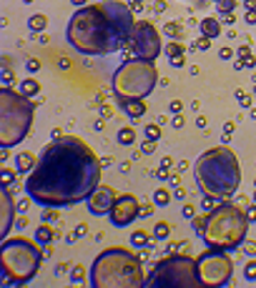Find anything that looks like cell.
<instances>
[{"mask_svg": "<svg viewBox=\"0 0 256 288\" xmlns=\"http://www.w3.org/2000/svg\"><path fill=\"white\" fill-rule=\"evenodd\" d=\"M101 186V160L91 145L76 136H63L43 148L35 168L25 178V193L43 208H65Z\"/></svg>", "mask_w": 256, "mask_h": 288, "instance_id": "6da1fadb", "label": "cell"}, {"mask_svg": "<svg viewBox=\"0 0 256 288\" xmlns=\"http://www.w3.org/2000/svg\"><path fill=\"white\" fill-rule=\"evenodd\" d=\"M133 30L136 20L131 8L121 0H103L73 13L65 38L76 53L101 58L123 50L131 43Z\"/></svg>", "mask_w": 256, "mask_h": 288, "instance_id": "7a4b0ae2", "label": "cell"}, {"mask_svg": "<svg viewBox=\"0 0 256 288\" xmlns=\"http://www.w3.org/2000/svg\"><path fill=\"white\" fill-rule=\"evenodd\" d=\"M194 176H196L199 191L206 198H213L216 203L229 200L241 183L239 160H236L234 150L226 145H216V148L201 153L196 160Z\"/></svg>", "mask_w": 256, "mask_h": 288, "instance_id": "3957f363", "label": "cell"}, {"mask_svg": "<svg viewBox=\"0 0 256 288\" xmlns=\"http://www.w3.org/2000/svg\"><path fill=\"white\" fill-rule=\"evenodd\" d=\"M91 286L93 288H143L146 273L141 258L121 245L105 248L96 256L91 266Z\"/></svg>", "mask_w": 256, "mask_h": 288, "instance_id": "277c9868", "label": "cell"}, {"mask_svg": "<svg viewBox=\"0 0 256 288\" xmlns=\"http://www.w3.org/2000/svg\"><path fill=\"white\" fill-rule=\"evenodd\" d=\"M38 240H28L25 236L10 238L0 248V278L5 286H25L35 278L43 263V251Z\"/></svg>", "mask_w": 256, "mask_h": 288, "instance_id": "5b68a950", "label": "cell"}, {"mask_svg": "<svg viewBox=\"0 0 256 288\" xmlns=\"http://www.w3.org/2000/svg\"><path fill=\"white\" fill-rule=\"evenodd\" d=\"M249 233V218L246 211L239 208L234 203H221L208 213L206 231H204V243L208 248L218 251H236L239 245H244Z\"/></svg>", "mask_w": 256, "mask_h": 288, "instance_id": "8992f818", "label": "cell"}, {"mask_svg": "<svg viewBox=\"0 0 256 288\" xmlns=\"http://www.w3.org/2000/svg\"><path fill=\"white\" fill-rule=\"evenodd\" d=\"M33 110L35 103L28 96L13 88H3L0 93V145L15 148L30 133Z\"/></svg>", "mask_w": 256, "mask_h": 288, "instance_id": "52a82bcc", "label": "cell"}, {"mask_svg": "<svg viewBox=\"0 0 256 288\" xmlns=\"http://www.w3.org/2000/svg\"><path fill=\"white\" fill-rule=\"evenodd\" d=\"M146 288H204L196 258L186 253H171L161 258L146 276Z\"/></svg>", "mask_w": 256, "mask_h": 288, "instance_id": "ba28073f", "label": "cell"}, {"mask_svg": "<svg viewBox=\"0 0 256 288\" xmlns=\"http://www.w3.org/2000/svg\"><path fill=\"white\" fill-rule=\"evenodd\" d=\"M156 80H158V70L154 65V60H126L116 73H113V93L118 96V100H131V98H146L154 88H156Z\"/></svg>", "mask_w": 256, "mask_h": 288, "instance_id": "9c48e42d", "label": "cell"}, {"mask_svg": "<svg viewBox=\"0 0 256 288\" xmlns=\"http://www.w3.org/2000/svg\"><path fill=\"white\" fill-rule=\"evenodd\" d=\"M199 266V278L201 286H211V288H221L231 283L234 276V261L229 256V251H218V248H208L206 253H201L196 258Z\"/></svg>", "mask_w": 256, "mask_h": 288, "instance_id": "30bf717a", "label": "cell"}, {"mask_svg": "<svg viewBox=\"0 0 256 288\" xmlns=\"http://www.w3.org/2000/svg\"><path fill=\"white\" fill-rule=\"evenodd\" d=\"M128 48H131L133 55L141 58V60H156V58L163 53L161 33L156 30V25L141 20V23H136V30H133V38H131Z\"/></svg>", "mask_w": 256, "mask_h": 288, "instance_id": "8fae6325", "label": "cell"}, {"mask_svg": "<svg viewBox=\"0 0 256 288\" xmlns=\"http://www.w3.org/2000/svg\"><path fill=\"white\" fill-rule=\"evenodd\" d=\"M141 216V200L133 195V193H123L116 198L111 213H108V218H111V223L116 228H123V226H131L136 218Z\"/></svg>", "mask_w": 256, "mask_h": 288, "instance_id": "7c38bea8", "label": "cell"}, {"mask_svg": "<svg viewBox=\"0 0 256 288\" xmlns=\"http://www.w3.org/2000/svg\"><path fill=\"white\" fill-rule=\"evenodd\" d=\"M118 193L111 188V186H98L91 195H88V211L93 216H108L113 208V203H116Z\"/></svg>", "mask_w": 256, "mask_h": 288, "instance_id": "4fadbf2b", "label": "cell"}, {"mask_svg": "<svg viewBox=\"0 0 256 288\" xmlns=\"http://www.w3.org/2000/svg\"><path fill=\"white\" fill-rule=\"evenodd\" d=\"M15 223V203L8 186L0 188V238H5Z\"/></svg>", "mask_w": 256, "mask_h": 288, "instance_id": "5bb4252c", "label": "cell"}, {"mask_svg": "<svg viewBox=\"0 0 256 288\" xmlns=\"http://www.w3.org/2000/svg\"><path fill=\"white\" fill-rule=\"evenodd\" d=\"M121 103V108L126 110V115L131 118V120H138V118H143V113H146V103L141 100V98H131V100H118Z\"/></svg>", "mask_w": 256, "mask_h": 288, "instance_id": "9a60e30c", "label": "cell"}, {"mask_svg": "<svg viewBox=\"0 0 256 288\" xmlns=\"http://www.w3.org/2000/svg\"><path fill=\"white\" fill-rule=\"evenodd\" d=\"M199 30H201V35H206V38H218V35H221V23H218L216 18H204V20L199 23Z\"/></svg>", "mask_w": 256, "mask_h": 288, "instance_id": "2e32d148", "label": "cell"}, {"mask_svg": "<svg viewBox=\"0 0 256 288\" xmlns=\"http://www.w3.org/2000/svg\"><path fill=\"white\" fill-rule=\"evenodd\" d=\"M35 163H38V160H35L33 153H18L15 155V171L18 173H30L35 168Z\"/></svg>", "mask_w": 256, "mask_h": 288, "instance_id": "e0dca14e", "label": "cell"}, {"mask_svg": "<svg viewBox=\"0 0 256 288\" xmlns=\"http://www.w3.org/2000/svg\"><path fill=\"white\" fill-rule=\"evenodd\" d=\"M20 93L28 96V98L38 96V93H41V83H38L35 78H25V80H20Z\"/></svg>", "mask_w": 256, "mask_h": 288, "instance_id": "ac0fdd59", "label": "cell"}, {"mask_svg": "<svg viewBox=\"0 0 256 288\" xmlns=\"http://www.w3.org/2000/svg\"><path fill=\"white\" fill-rule=\"evenodd\" d=\"M163 53L168 55V60H173V58H184V43H181V40H171V43L163 46Z\"/></svg>", "mask_w": 256, "mask_h": 288, "instance_id": "d6986e66", "label": "cell"}, {"mask_svg": "<svg viewBox=\"0 0 256 288\" xmlns=\"http://www.w3.org/2000/svg\"><path fill=\"white\" fill-rule=\"evenodd\" d=\"M35 240H38L41 245H48L53 240V228L48 223H41L38 228H35Z\"/></svg>", "mask_w": 256, "mask_h": 288, "instance_id": "ffe728a7", "label": "cell"}, {"mask_svg": "<svg viewBox=\"0 0 256 288\" xmlns=\"http://www.w3.org/2000/svg\"><path fill=\"white\" fill-rule=\"evenodd\" d=\"M131 243L136 245V248H146V245L151 243V233H146V231H133V233H131Z\"/></svg>", "mask_w": 256, "mask_h": 288, "instance_id": "44dd1931", "label": "cell"}, {"mask_svg": "<svg viewBox=\"0 0 256 288\" xmlns=\"http://www.w3.org/2000/svg\"><path fill=\"white\" fill-rule=\"evenodd\" d=\"M133 141H136V131H133L131 126H126V128L118 131V143H121V145H131Z\"/></svg>", "mask_w": 256, "mask_h": 288, "instance_id": "7402d4cb", "label": "cell"}, {"mask_svg": "<svg viewBox=\"0 0 256 288\" xmlns=\"http://www.w3.org/2000/svg\"><path fill=\"white\" fill-rule=\"evenodd\" d=\"M206 221H208V213H199V216H194V218H191L196 236H204V231H206Z\"/></svg>", "mask_w": 256, "mask_h": 288, "instance_id": "603a6c76", "label": "cell"}, {"mask_svg": "<svg viewBox=\"0 0 256 288\" xmlns=\"http://www.w3.org/2000/svg\"><path fill=\"white\" fill-rule=\"evenodd\" d=\"M168 233H171V226H168L166 221H158L156 228H154V238H156V240H166Z\"/></svg>", "mask_w": 256, "mask_h": 288, "instance_id": "cb8c5ba5", "label": "cell"}, {"mask_svg": "<svg viewBox=\"0 0 256 288\" xmlns=\"http://www.w3.org/2000/svg\"><path fill=\"white\" fill-rule=\"evenodd\" d=\"M143 136L149 141H161V126L158 123H149V126L143 128Z\"/></svg>", "mask_w": 256, "mask_h": 288, "instance_id": "d4e9b609", "label": "cell"}, {"mask_svg": "<svg viewBox=\"0 0 256 288\" xmlns=\"http://www.w3.org/2000/svg\"><path fill=\"white\" fill-rule=\"evenodd\" d=\"M28 25H30V30H46L48 18H46V15H41V13H35V15L28 20Z\"/></svg>", "mask_w": 256, "mask_h": 288, "instance_id": "484cf974", "label": "cell"}, {"mask_svg": "<svg viewBox=\"0 0 256 288\" xmlns=\"http://www.w3.org/2000/svg\"><path fill=\"white\" fill-rule=\"evenodd\" d=\"M163 33H168L171 38L181 40V38H184V25H178V23H168V25H163Z\"/></svg>", "mask_w": 256, "mask_h": 288, "instance_id": "4316f807", "label": "cell"}, {"mask_svg": "<svg viewBox=\"0 0 256 288\" xmlns=\"http://www.w3.org/2000/svg\"><path fill=\"white\" fill-rule=\"evenodd\" d=\"M154 203H156V205H168V203H171V193H168L166 188H156Z\"/></svg>", "mask_w": 256, "mask_h": 288, "instance_id": "83f0119b", "label": "cell"}, {"mask_svg": "<svg viewBox=\"0 0 256 288\" xmlns=\"http://www.w3.org/2000/svg\"><path fill=\"white\" fill-rule=\"evenodd\" d=\"M216 8L221 10V13H234L236 0H216Z\"/></svg>", "mask_w": 256, "mask_h": 288, "instance_id": "f1b7e54d", "label": "cell"}, {"mask_svg": "<svg viewBox=\"0 0 256 288\" xmlns=\"http://www.w3.org/2000/svg\"><path fill=\"white\" fill-rule=\"evenodd\" d=\"M244 278L246 281H256V261H249L244 266Z\"/></svg>", "mask_w": 256, "mask_h": 288, "instance_id": "f546056e", "label": "cell"}, {"mask_svg": "<svg viewBox=\"0 0 256 288\" xmlns=\"http://www.w3.org/2000/svg\"><path fill=\"white\" fill-rule=\"evenodd\" d=\"M83 278H86L83 266H73V271H70V281H73V283H81Z\"/></svg>", "mask_w": 256, "mask_h": 288, "instance_id": "4dcf8cb0", "label": "cell"}, {"mask_svg": "<svg viewBox=\"0 0 256 288\" xmlns=\"http://www.w3.org/2000/svg\"><path fill=\"white\" fill-rule=\"evenodd\" d=\"M154 150H156V141H149V138H146V141L141 143V153H143V155H151Z\"/></svg>", "mask_w": 256, "mask_h": 288, "instance_id": "1f68e13d", "label": "cell"}, {"mask_svg": "<svg viewBox=\"0 0 256 288\" xmlns=\"http://www.w3.org/2000/svg\"><path fill=\"white\" fill-rule=\"evenodd\" d=\"M15 173H18V171L3 168V186H10V183H13V178H15Z\"/></svg>", "mask_w": 256, "mask_h": 288, "instance_id": "d6a6232c", "label": "cell"}, {"mask_svg": "<svg viewBox=\"0 0 256 288\" xmlns=\"http://www.w3.org/2000/svg\"><path fill=\"white\" fill-rule=\"evenodd\" d=\"M58 218V208H48L46 213H43V223H53Z\"/></svg>", "mask_w": 256, "mask_h": 288, "instance_id": "836d02e7", "label": "cell"}, {"mask_svg": "<svg viewBox=\"0 0 256 288\" xmlns=\"http://www.w3.org/2000/svg\"><path fill=\"white\" fill-rule=\"evenodd\" d=\"M196 48H199V50H208V48H211V38L201 35V40H199V43H196Z\"/></svg>", "mask_w": 256, "mask_h": 288, "instance_id": "e575fe53", "label": "cell"}, {"mask_svg": "<svg viewBox=\"0 0 256 288\" xmlns=\"http://www.w3.org/2000/svg\"><path fill=\"white\" fill-rule=\"evenodd\" d=\"M236 98H239V103H241L244 108H249V105H251V96H246V93H241V91H239V93H236Z\"/></svg>", "mask_w": 256, "mask_h": 288, "instance_id": "d590c367", "label": "cell"}, {"mask_svg": "<svg viewBox=\"0 0 256 288\" xmlns=\"http://www.w3.org/2000/svg\"><path fill=\"white\" fill-rule=\"evenodd\" d=\"M88 233V226L86 223H81V226H76V231H73V236H76V238H83Z\"/></svg>", "mask_w": 256, "mask_h": 288, "instance_id": "8d00e7d4", "label": "cell"}, {"mask_svg": "<svg viewBox=\"0 0 256 288\" xmlns=\"http://www.w3.org/2000/svg\"><path fill=\"white\" fill-rule=\"evenodd\" d=\"M244 251H246L249 256H256V243H251V240H244Z\"/></svg>", "mask_w": 256, "mask_h": 288, "instance_id": "74e56055", "label": "cell"}, {"mask_svg": "<svg viewBox=\"0 0 256 288\" xmlns=\"http://www.w3.org/2000/svg\"><path fill=\"white\" fill-rule=\"evenodd\" d=\"M154 205H156V203H154ZM154 205H151V203L141 205V216H151V213H154Z\"/></svg>", "mask_w": 256, "mask_h": 288, "instance_id": "f35d334b", "label": "cell"}, {"mask_svg": "<svg viewBox=\"0 0 256 288\" xmlns=\"http://www.w3.org/2000/svg\"><path fill=\"white\" fill-rule=\"evenodd\" d=\"M246 218L249 221H256V205H249V208H246Z\"/></svg>", "mask_w": 256, "mask_h": 288, "instance_id": "ab89813d", "label": "cell"}, {"mask_svg": "<svg viewBox=\"0 0 256 288\" xmlns=\"http://www.w3.org/2000/svg\"><path fill=\"white\" fill-rule=\"evenodd\" d=\"M218 55H221V60H229L234 53H231V48H221V53H218Z\"/></svg>", "mask_w": 256, "mask_h": 288, "instance_id": "60d3db41", "label": "cell"}, {"mask_svg": "<svg viewBox=\"0 0 256 288\" xmlns=\"http://www.w3.org/2000/svg\"><path fill=\"white\" fill-rule=\"evenodd\" d=\"M25 65H28V70H33V73H35V70H38V68H41V63H38V60H28Z\"/></svg>", "mask_w": 256, "mask_h": 288, "instance_id": "b9f144b4", "label": "cell"}, {"mask_svg": "<svg viewBox=\"0 0 256 288\" xmlns=\"http://www.w3.org/2000/svg\"><path fill=\"white\" fill-rule=\"evenodd\" d=\"M184 216L186 218H194V205H189V203L184 205Z\"/></svg>", "mask_w": 256, "mask_h": 288, "instance_id": "7bdbcfd3", "label": "cell"}, {"mask_svg": "<svg viewBox=\"0 0 256 288\" xmlns=\"http://www.w3.org/2000/svg\"><path fill=\"white\" fill-rule=\"evenodd\" d=\"M173 126H176V128L184 126V115H178V113H176V115H173Z\"/></svg>", "mask_w": 256, "mask_h": 288, "instance_id": "ee69618b", "label": "cell"}, {"mask_svg": "<svg viewBox=\"0 0 256 288\" xmlns=\"http://www.w3.org/2000/svg\"><path fill=\"white\" fill-rule=\"evenodd\" d=\"M181 108H184V105H181V100H173V103H171V110H173V113H181Z\"/></svg>", "mask_w": 256, "mask_h": 288, "instance_id": "f6af8a7d", "label": "cell"}, {"mask_svg": "<svg viewBox=\"0 0 256 288\" xmlns=\"http://www.w3.org/2000/svg\"><path fill=\"white\" fill-rule=\"evenodd\" d=\"M246 23H251V25L256 23V10H249V15H246Z\"/></svg>", "mask_w": 256, "mask_h": 288, "instance_id": "bcb514c9", "label": "cell"}, {"mask_svg": "<svg viewBox=\"0 0 256 288\" xmlns=\"http://www.w3.org/2000/svg\"><path fill=\"white\" fill-rule=\"evenodd\" d=\"M184 63H186L184 58H173V60H171V65H173V68H181V65H184Z\"/></svg>", "mask_w": 256, "mask_h": 288, "instance_id": "7dc6e473", "label": "cell"}, {"mask_svg": "<svg viewBox=\"0 0 256 288\" xmlns=\"http://www.w3.org/2000/svg\"><path fill=\"white\" fill-rule=\"evenodd\" d=\"M254 200H256V198H254Z\"/></svg>", "mask_w": 256, "mask_h": 288, "instance_id": "c3c4849f", "label": "cell"}]
</instances>
